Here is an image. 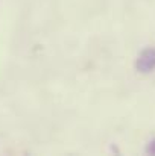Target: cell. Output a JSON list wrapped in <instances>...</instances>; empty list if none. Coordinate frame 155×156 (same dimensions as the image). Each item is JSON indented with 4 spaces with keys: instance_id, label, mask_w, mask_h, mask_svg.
<instances>
[{
    "instance_id": "obj_2",
    "label": "cell",
    "mask_w": 155,
    "mask_h": 156,
    "mask_svg": "<svg viewBox=\"0 0 155 156\" xmlns=\"http://www.w3.org/2000/svg\"><path fill=\"white\" fill-rule=\"evenodd\" d=\"M146 150H148V153H149V155H155V140L149 144V146H148V149H146Z\"/></svg>"
},
{
    "instance_id": "obj_1",
    "label": "cell",
    "mask_w": 155,
    "mask_h": 156,
    "mask_svg": "<svg viewBox=\"0 0 155 156\" xmlns=\"http://www.w3.org/2000/svg\"><path fill=\"white\" fill-rule=\"evenodd\" d=\"M135 65H137V70L140 73H145L146 74V73L154 71L155 70V49L154 47H148V49H145L143 52L140 53Z\"/></svg>"
}]
</instances>
